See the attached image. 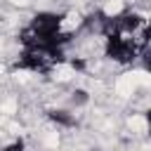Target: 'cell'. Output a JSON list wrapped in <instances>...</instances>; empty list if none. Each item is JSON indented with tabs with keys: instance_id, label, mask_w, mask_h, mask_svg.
Listing matches in <instances>:
<instances>
[{
	"instance_id": "6da1fadb",
	"label": "cell",
	"mask_w": 151,
	"mask_h": 151,
	"mask_svg": "<svg viewBox=\"0 0 151 151\" xmlns=\"http://www.w3.org/2000/svg\"><path fill=\"white\" fill-rule=\"evenodd\" d=\"M64 19H66V14H61V12H50V9L35 12L17 35L21 47H59V50H64L73 38V33L64 31Z\"/></svg>"
},
{
	"instance_id": "7a4b0ae2",
	"label": "cell",
	"mask_w": 151,
	"mask_h": 151,
	"mask_svg": "<svg viewBox=\"0 0 151 151\" xmlns=\"http://www.w3.org/2000/svg\"><path fill=\"white\" fill-rule=\"evenodd\" d=\"M149 47V28H144L139 35H125V33H111L104 35V57L116 64H134L139 57H146Z\"/></svg>"
},
{
	"instance_id": "3957f363",
	"label": "cell",
	"mask_w": 151,
	"mask_h": 151,
	"mask_svg": "<svg viewBox=\"0 0 151 151\" xmlns=\"http://www.w3.org/2000/svg\"><path fill=\"white\" fill-rule=\"evenodd\" d=\"M64 61H66V54L59 47H21L19 57L12 64V71H28V73L47 76L52 68H57Z\"/></svg>"
},
{
	"instance_id": "277c9868",
	"label": "cell",
	"mask_w": 151,
	"mask_h": 151,
	"mask_svg": "<svg viewBox=\"0 0 151 151\" xmlns=\"http://www.w3.org/2000/svg\"><path fill=\"white\" fill-rule=\"evenodd\" d=\"M45 116H47L50 123H54L57 127H64V130H71V127L78 125V118H76L68 109H47Z\"/></svg>"
},
{
	"instance_id": "5b68a950",
	"label": "cell",
	"mask_w": 151,
	"mask_h": 151,
	"mask_svg": "<svg viewBox=\"0 0 151 151\" xmlns=\"http://www.w3.org/2000/svg\"><path fill=\"white\" fill-rule=\"evenodd\" d=\"M87 101H90V94H87L85 90H80V87H78V90H73V92H71V104H73V106H85Z\"/></svg>"
},
{
	"instance_id": "8992f818",
	"label": "cell",
	"mask_w": 151,
	"mask_h": 151,
	"mask_svg": "<svg viewBox=\"0 0 151 151\" xmlns=\"http://www.w3.org/2000/svg\"><path fill=\"white\" fill-rule=\"evenodd\" d=\"M24 146H26V144H24V139L19 137V139H14V142H9L7 146H2V151H24Z\"/></svg>"
},
{
	"instance_id": "52a82bcc",
	"label": "cell",
	"mask_w": 151,
	"mask_h": 151,
	"mask_svg": "<svg viewBox=\"0 0 151 151\" xmlns=\"http://www.w3.org/2000/svg\"><path fill=\"white\" fill-rule=\"evenodd\" d=\"M0 151H2V146H0Z\"/></svg>"
}]
</instances>
